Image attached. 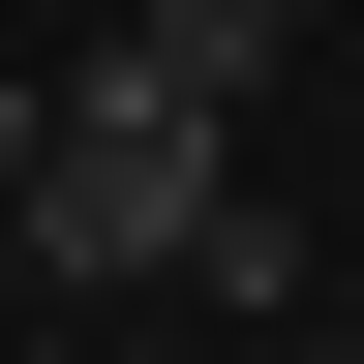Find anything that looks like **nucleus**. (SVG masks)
<instances>
[{
  "label": "nucleus",
  "mask_w": 364,
  "mask_h": 364,
  "mask_svg": "<svg viewBox=\"0 0 364 364\" xmlns=\"http://www.w3.org/2000/svg\"><path fill=\"white\" fill-rule=\"evenodd\" d=\"M213 213H243V182H213V91H182L152 31H91L61 152H31V273H182Z\"/></svg>",
  "instance_id": "f257e3e1"
},
{
  "label": "nucleus",
  "mask_w": 364,
  "mask_h": 364,
  "mask_svg": "<svg viewBox=\"0 0 364 364\" xmlns=\"http://www.w3.org/2000/svg\"><path fill=\"white\" fill-rule=\"evenodd\" d=\"M122 31H152V61L213 91V122H243V91H273V31H304V0H122Z\"/></svg>",
  "instance_id": "f03ea898"
},
{
  "label": "nucleus",
  "mask_w": 364,
  "mask_h": 364,
  "mask_svg": "<svg viewBox=\"0 0 364 364\" xmlns=\"http://www.w3.org/2000/svg\"><path fill=\"white\" fill-rule=\"evenodd\" d=\"M31 152H61V91H0V213H31Z\"/></svg>",
  "instance_id": "7ed1b4c3"
},
{
  "label": "nucleus",
  "mask_w": 364,
  "mask_h": 364,
  "mask_svg": "<svg viewBox=\"0 0 364 364\" xmlns=\"http://www.w3.org/2000/svg\"><path fill=\"white\" fill-rule=\"evenodd\" d=\"M334 364H364V334H334Z\"/></svg>",
  "instance_id": "20e7f679"
}]
</instances>
